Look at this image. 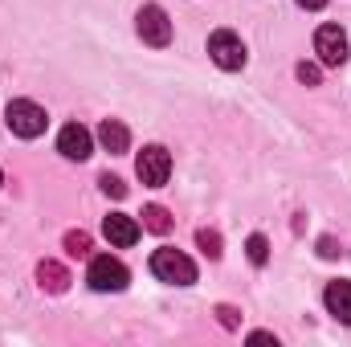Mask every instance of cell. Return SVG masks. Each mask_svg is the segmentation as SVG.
<instances>
[{
    "label": "cell",
    "mask_w": 351,
    "mask_h": 347,
    "mask_svg": "<svg viewBox=\"0 0 351 347\" xmlns=\"http://www.w3.org/2000/svg\"><path fill=\"white\" fill-rule=\"evenodd\" d=\"M98 143H102L110 156H123V152L131 147V131H127L119 119H102V127H98Z\"/></svg>",
    "instance_id": "cell-11"
},
{
    "label": "cell",
    "mask_w": 351,
    "mask_h": 347,
    "mask_svg": "<svg viewBox=\"0 0 351 347\" xmlns=\"http://www.w3.org/2000/svg\"><path fill=\"white\" fill-rule=\"evenodd\" d=\"M0 184H4V172H0Z\"/></svg>",
    "instance_id": "cell-23"
},
{
    "label": "cell",
    "mask_w": 351,
    "mask_h": 347,
    "mask_svg": "<svg viewBox=\"0 0 351 347\" xmlns=\"http://www.w3.org/2000/svg\"><path fill=\"white\" fill-rule=\"evenodd\" d=\"M66 250H70L74 258H86L90 254V237L86 233H66Z\"/></svg>",
    "instance_id": "cell-17"
},
{
    "label": "cell",
    "mask_w": 351,
    "mask_h": 347,
    "mask_svg": "<svg viewBox=\"0 0 351 347\" xmlns=\"http://www.w3.org/2000/svg\"><path fill=\"white\" fill-rule=\"evenodd\" d=\"M58 152L66 156V160H90L94 156V135H90L82 123H66L62 131H58Z\"/></svg>",
    "instance_id": "cell-8"
},
{
    "label": "cell",
    "mask_w": 351,
    "mask_h": 347,
    "mask_svg": "<svg viewBox=\"0 0 351 347\" xmlns=\"http://www.w3.org/2000/svg\"><path fill=\"white\" fill-rule=\"evenodd\" d=\"M315 53L323 66H343L348 62V33L339 25H319L315 33Z\"/></svg>",
    "instance_id": "cell-7"
},
{
    "label": "cell",
    "mask_w": 351,
    "mask_h": 347,
    "mask_svg": "<svg viewBox=\"0 0 351 347\" xmlns=\"http://www.w3.org/2000/svg\"><path fill=\"white\" fill-rule=\"evenodd\" d=\"M143 229H152V233H168V229H172V217H168V208H160V204H147V208H143Z\"/></svg>",
    "instance_id": "cell-13"
},
{
    "label": "cell",
    "mask_w": 351,
    "mask_h": 347,
    "mask_svg": "<svg viewBox=\"0 0 351 347\" xmlns=\"http://www.w3.org/2000/svg\"><path fill=\"white\" fill-rule=\"evenodd\" d=\"M323 302H327V311H331L339 323H348V327H351V282H348V278H335V282H327V290H323Z\"/></svg>",
    "instance_id": "cell-10"
},
{
    "label": "cell",
    "mask_w": 351,
    "mask_h": 347,
    "mask_svg": "<svg viewBox=\"0 0 351 347\" xmlns=\"http://www.w3.org/2000/svg\"><path fill=\"white\" fill-rule=\"evenodd\" d=\"M245 258L254 261V265H265V261H269V241H265L262 233H254V237L245 241Z\"/></svg>",
    "instance_id": "cell-14"
},
{
    "label": "cell",
    "mask_w": 351,
    "mask_h": 347,
    "mask_svg": "<svg viewBox=\"0 0 351 347\" xmlns=\"http://www.w3.org/2000/svg\"><path fill=\"white\" fill-rule=\"evenodd\" d=\"M98 184H102V192H106V196H114V200H123V196H127V184H123V180H119V176H98Z\"/></svg>",
    "instance_id": "cell-16"
},
{
    "label": "cell",
    "mask_w": 351,
    "mask_h": 347,
    "mask_svg": "<svg viewBox=\"0 0 351 347\" xmlns=\"http://www.w3.org/2000/svg\"><path fill=\"white\" fill-rule=\"evenodd\" d=\"M135 172H139V180H143L147 188H164L168 176H172V156H168V147H160V143L143 147L139 160H135Z\"/></svg>",
    "instance_id": "cell-5"
},
{
    "label": "cell",
    "mask_w": 351,
    "mask_h": 347,
    "mask_svg": "<svg viewBox=\"0 0 351 347\" xmlns=\"http://www.w3.org/2000/svg\"><path fill=\"white\" fill-rule=\"evenodd\" d=\"M298 4H302V8H323L327 0H298Z\"/></svg>",
    "instance_id": "cell-22"
},
{
    "label": "cell",
    "mask_w": 351,
    "mask_h": 347,
    "mask_svg": "<svg viewBox=\"0 0 351 347\" xmlns=\"http://www.w3.org/2000/svg\"><path fill=\"white\" fill-rule=\"evenodd\" d=\"M135 29H139V37H143L147 45H156V49H164V45L172 41V21H168V12H164L160 4H143L139 16H135Z\"/></svg>",
    "instance_id": "cell-6"
},
{
    "label": "cell",
    "mask_w": 351,
    "mask_h": 347,
    "mask_svg": "<svg viewBox=\"0 0 351 347\" xmlns=\"http://www.w3.org/2000/svg\"><path fill=\"white\" fill-rule=\"evenodd\" d=\"M319 254H323V258H335L339 250H335V241H331V237H323V241H319Z\"/></svg>",
    "instance_id": "cell-20"
},
{
    "label": "cell",
    "mask_w": 351,
    "mask_h": 347,
    "mask_svg": "<svg viewBox=\"0 0 351 347\" xmlns=\"http://www.w3.org/2000/svg\"><path fill=\"white\" fill-rule=\"evenodd\" d=\"M196 246H200L208 258H221V237H217L213 229H200V233H196Z\"/></svg>",
    "instance_id": "cell-15"
},
{
    "label": "cell",
    "mask_w": 351,
    "mask_h": 347,
    "mask_svg": "<svg viewBox=\"0 0 351 347\" xmlns=\"http://www.w3.org/2000/svg\"><path fill=\"white\" fill-rule=\"evenodd\" d=\"M250 339H254V344H274V347H278V339H274V335H269V331H254V335H250Z\"/></svg>",
    "instance_id": "cell-21"
},
{
    "label": "cell",
    "mask_w": 351,
    "mask_h": 347,
    "mask_svg": "<svg viewBox=\"0 0 351 347\" xmlns=\"http://www.w3.org/2000/svg\"><path fill=\"white\" fill-rule=\"evenodd\" d=\"M152 274L160 278V282H168V286H192L196 282V261L188 258V254H180V250H156L152 254Z\"/></svg>",
    "instance_id": "cell-1"
},
{
    "label": "cell",
    "mask_w": 351,
    "mask_h": 347,
    "mask_svg": "<svg viewBox=\"0 0 351 347\" xmlns=\"http://www.w3.org/2000/svg\"><path fill=\"white\" fill-rule=\"evenodd\" d=\"M217 315H221L225 327H237V311H233V307H217Z\"/></svg>",
    "instance_id": "cell-19"
},
{
    "label": "cell",
    "mask_w": 351,
    "mask_h": 347,
    "mask_svg": "<svg viewBox=\"0 0 351 347\" xmlns=\"http://www.w3.org/2000/svg\"><path fill=\"white\" fill-rule=\"evenodd\" d=\"M208 58L221 66V70H241L245 66V41L237 37V33H229V29H217L213 37H208Z\"/></svg>",
    "instance_id": "cell-4"
},
{
    "label": "cell",
    "mask_w": 351,
    "mask_h": 347,
    "mask_svg": "<svg viewBox=\"0 0 351 347\" xmlns=\"http://www.w3.org/2000/svg\"><path fill=\"white\" fill-rule=\"evenodd\" d=\"M298 82H306V86H319V78H323V70L319 66H311V62H298Z\"/></svg>",
    "instance_id": "cell-18"
},
{
    "label": "cell",
    "mask_w": 351,
    "mask_h": 347,
    "mask_svg": "<svg viewBox=\"0 0 351 347\" xmlns=\"http://www.w3.org/2000/svg\"><path fill=\"white\" fill-rule=\"evenodd\" d=\"M4 119H8V131L21 135V139H37L45 131V123H49V115L37 102H29V98H12L8 110H4Z\"/></svg>",
    "instance_id": "cell-3"
},
{
    "label": "cell",
    "mask_w": 351,
    "mask_h": 347,
    "mask_svg": "<svg viewBox=\"0 0 351 347\" xmlns=\"http://www.w3.org/2000/svg\"><path fill=\"white\" fill-rule=\"evenodd\" d=\"M86 282H90V290H98V294H119V290H127L131 274H127V265H123L119 258L98 254V258H90Z\"/></svg>",
    "instance_id": "cell-2"
},
{
    "label": "cell",
    "mask_w": 351,
    "mask_h": 347,
    "mask_svg": "<svg viewBox=\"0 0 351 347\" xmlns=\"http://www.w3.org/2000/svg\"><path fill=\"white\" fill-rule=\"evenodd\" d=\"M139 221L135 217H127V213H110L106 221H102V237L110 241V246H119V250H127V246H135L139 241Z\"/></svg>",
    "instance_id": "cell-9"
},
{
    "label": "cell",
    "mask_w": 351,
    "mask_h": 347,
    "mask_svg": "<svg viewBox=\"0 0 351 347\" xmlns=\"http://www.w3.org/2000/svg\"><path fill=\"white\" fill-rule=\"evenodd\" d=\"M37 278H41V286H45L49 294H62V290L70 286V274H66L58 261H41V265H37Z\"/></svg>",
    "instance_id": "cell-12"
}]
</instances>
